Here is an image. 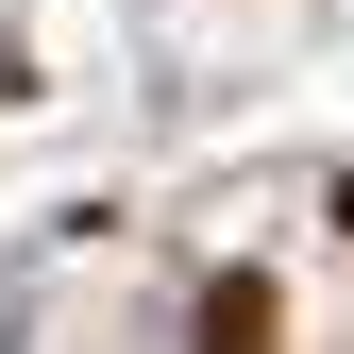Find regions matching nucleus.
Masks as SVG:
<instances>
[{"label":"nucleus","mask_w":354,"mask_h":354,"mask_svg":"<svg viewBox=\"0 0 354 354\" xmlns=\"http://www.w3.org/2000/svg\"><path fill=\"white\" fill-rule=\"evenodd\" d=\"M270 337H287V304L253 287V270H219V287H203V354H270Z\"/></svg>","instance_id":"nucleus-1"},{"label":"nucleus","mask_w":354,"mask_h":354,"mask_svg":"<svg viewBox=\"0 0 354 354\" xmlns=\"http://www.w3.org/2000/svg\"><path fill=\"white\" fill-rule=\"evenodd\" d=\"M337 236H354V169H337Z\"/></svg>","instance_id":"nucleus-2"}]
</instances>
